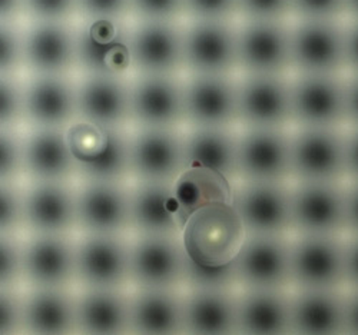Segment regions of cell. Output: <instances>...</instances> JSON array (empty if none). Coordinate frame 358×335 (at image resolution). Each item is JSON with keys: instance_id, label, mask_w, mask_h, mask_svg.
<instances>
[{"instance_id": "cell-1", "label": "cell", "mask_w": 358, "mask_h": 335, "mask_svg": "<svg viewBox=\"0 0 358 335\" xmlns=\"http://www.w3.org/2000/svg\"><path fill=\"white\" fill-rule=\"evenodd\" d=\"M247 236L248 231L234 202H215L194 211L181 231L189 264L208 271L231 268Z\"/></svg>"}, {"instance_id": "cell-2", "label": "cell", "mask_w": 358, "mask_h": 335, "mask_svg": "<svg viewBox=\"0 0 358 335\" xmlns=\"http://www.w3.org/2000/svg\"><path fill=\"white\" fill-rule=\"evenodd\" d=\"M131 20L75 19L76 73L132 76Z\"/></svg>"}, {"instance_id": "cell-3", "label": "cell", "mask_w": 358, "mask_h": 335, "mask_svg": "<svg viewBox=\"0 0 358 335\" xmlns=\"http://www.w3.org/2000/svg\"><path fill=\"white\" fill-rule=\"evenodd\" d=\"M76 285L128 288L131 285V239L128 234L78 232Z\"/></svg>"}, {"instance_id": "cell-4", "label": "cell", "mask_w": 358, "mask_h": 335, "mask_svg": "<svg viewBox=\"0 0 358 335\" xmlns=\"http://www.w3.org/2000/svg\"><path fill=\"white\" fill-rule=\"evenodd\" d=\"M292 127L347 128L345 73H291Z\"/></svg>"}, {"instance_id": "cell-5", "label": "cell", "mask_w": 358, "mask_h": 335, "mask_svg": "<svg viewBox=\"0 0 358 335\" xmlns=\"http://www.w3.org/2000/svg\"><path fill=\"white\" fill-rule=\"evenodd\" d=\"M129 239L134 288H185L188 257L181 235L132 234Z\"/></svg>"}, {"instance_id": "cell-6", "label": "cell", "mask_w": 358, "mask_h": 335, "mask_svg": "<svg viewBox=\"0 0 358 335\" xmlns=\"http://www.w3.org/2000/svg\"><path fill=\"white\" fill-rule=\"evenodd\" d=\"M292 73H347L345 19L291 20Z\"/></svg>"}, {"instance_id": "cell-7", "label": "cell", "mask_w": 358, "mask_h": 335, "mask_svg": "<svg viewBox=\"0 0 358 335\" xmlns=\"http://www.w3.org/2000/svg\"><path fill=\"white\" fill-rule=\"evenodd\" d=\"M292 180L347 182L345 128H291Z\"/></svg>"}, {"instance_id": "cell-8", "label": "cell", "mask_w": 358, "mask_h": 335, "mask_svg": "<svg viewBox=\"0 0 358 335\" xmlns=\"http://www.w3.org/2000/svg\"><path fill=\"white\" fill-rule=\"evenodd\" d=\"M292 288H345V235L291 234Z\"/></svg>"}, {"instance_id": "cell-9", "label": "cell", "mask_w": 358, "mask_h": 335, "mask_svg": "<svg viewBox=\"0 0 358 335\" xmlns=\"http://www.w3.org/2000/svg\"><path fill=\"white\" fill-rule=\"evenodd\" d=\"M184 22L131 19L134 75H184Z\"/></svg>"}, {"instance_id": "cell-10", "label": "cell", "mask_w": 358, "mask_h": 335, "mask_svg": "<svg viewBox=\"0 0 358 335\" xmlns=\"http://www.w3.org/2000/svg\"><path fill=\"white\" fill-rule=\"evenodd\" d=\"M292 234L345 235V182L291 180Z\"/></svg>"}, {"instance_id": "cell-11", "label": "cell", "mask_w": 358, "mask_h": 335, "mask_svg": "<svg viewBox=\"0 0 358 335\" xmlns=\"http://www.w3.org/2000/svg\"><path fill=\"white\" fill-rule=\"evenodd\" d=\"M238 73L289 75L291 20H238Z\"/></svg>"}, {"instance_id": "cell-12", "label": "cell", "mask_w": 358, "mask_h": 335, "mask_svg": "<svg viewBox=\"0 0 358 335\" xmlns=\"http://www.w3.org/2000/svg\"><path fill=\"white\" fill-rule=\"evenodd\" d=\"M238 122L248 128H292L291 73H238Z\"/></svg>"}, {"instance_id": "cell-13", "label": "cell", "mask_w": 358, "mask_h": 335, "mask_svg": "<svg viewBox=\"0 0 358 335\" xmlns=\"http://www.w3.org/2000/svg\"><path fill=\"white\" fill-rule=\"evenodd\" d=\"M238 180L291 182V128L238 127Z\"/></svg>"}, {"instance_id": "cell-14", "label": "cell", "mask_w": 358, "mask_h": 335, "mask_svg": "<svg viewBox=\"0 0 358 335\" xmlns=\"http://www.w3.org/2000/svg\"><path fill=\"white\" fill-rule=\"evenodd\" d=\"M238 20H185V73L238 75Z\"/></svg>"}, {"instance_id": "cell-15", "label": "cell", "mask_w": 358, "mask_h": 335, "mask_svg": "<svg viewBox=\"0 0 358 335\" xmlns=\"http://www.w3.org/2000/svg\"><path fill=\"white\" fill-rule=\"evenodd\" d=\"M129 182L75 179L78 232H131Z\"/></svg>"}, {"instance_id": "cell-16", "label": "cell", "mask_w": 358, "mask_h": 335, "mask_svg": "<svg viewBox=\"0 0 358 335\" xmlns=\"http://www.w3.org/2000/svg\"><path fill=\"white\" fill-rule=\"evenodd\" d=\"M232 269L238 288H292L291 234H248Z\"/></svg>"}, {"instance_id": "cell-17", "label": "cell", "mask_w": 358, "mask_h": 335, "mask_svg": "<svg viewBox=\"0 0 358 335\" xmlns=\"http://www.w3.org/2000/svg\"><path fill=\"white\" fill-rule=\"evenodd\" d=\"M184 75H132V127L185 128Z\"/></svg>"}, {"instance_id": "cell-18", "label": "cell", "mask_w": 358, "mask_h": 335, "mask_svg": "<svg viewBox=\"0 0 358 335\" xmlns=\"http://www.w3.org/2000/svg\"><path fill=\"white\" fill-rule=\"evenodd\" d=\"M76 285V236L23 234V287Z\"/></svg>"}, {"instance_id": "cell-19", "label": "cell", "mask_w": 358, "mask_h": 335, "mask_svg": "<svg viewBox=\"0 0 358 335\" xmlns=\"http://www.w3.org/2000/svg\"><path fill=\"white\" fill-rule=\"evenodd\" d=\"M232 202L248 234H292L291 182L236 180Z\"/></svg>"}, {"instance_id": "cell-20", "label": "cell", "mask_w": 358, "mask_h": 335, "mask_svg": "<svg viewBox=\"0 0 358 335\" xmlns=\"http://www.w3.org/2000/svg\"><path fill=\"white\" fill-rule=\"evenodd\" d=\"M185 127L238 128V75L185 73Z\"/></svg>"}, {"instance_id": "cell-21", "label": "cell", "mask_w": 358, "mask_h": 335, "mask_svg": "<svg viewBox=\"0 0 358 335\" xmlns=\"http://www.w3.org/2000/svg\"><path fill=\"white\" fill-rule=\"evenodd\" d=\"M24 232H78L76 184L73 180H23Z\"/></svg>"}, {"instance_id": "cell-22", "label": "cell", "mask_w": 358, "mask_h": 335, "mask_svg": "<svg viewBox=\"0 0 358 335\" xmlns=\"http://www.w3.org/2000/svg\"><path fill=\"white\" fill-rule=\"evenodd\" d=\"M132 179L172 182L185 168L184 128L131 127Z\"/></svg>"}, {"instance_id": "cell-23", "label": "cell", "mask_w": 358, "mask_h": 335, "mask_svg": "<svg viewBox=\"0 0 358 335\" xmlns=\"http://www.w3.org/2000/svg\"><path fill=\"white\" fill-rule=\"evenodd\" d=\"M24 73H76L75 20H24Z\"/></svg>"}, {"instance_id": "cell-24", "label": "cell", "mask_w": 358, "mask_h": 335, "mask_svg": "<svg viewBox=\"0 0 358 335\" xmlns=\"http://www.w3.org/2000/svg\"><path fill=\"white\" fill-rule=\"evenodd\" d=\"M26 125L66 129L79 117L76 73H24Z\"/></svg>"}, {"instance_id": "cell-25", "label": "cell", "mask_w": 358, "mask_h": 335, "mask_svg": "<svg viewBox=\"0 0 358 335\" xmlns=\"http://www.w3.org/2000/svg\"><path fill=\"white\" fill-rule=\"evenodd\" d=\"M131 78L76 73L79 117L106 128L132 127Z\"/></svg>"}, {"instance_id": "cell-26", "label": "cell", "mask_w": 358, "mask_h": 335, "mask_svg": "<svg viewBox=\"0 0 358 335\" xmlns=\"http://www.w3.org/2000/svg\"><path fill=\"white\" fill-rule=\"evenodd\" d=\"M185 332L238 334V287L196 284L184 288Z\"/></svg>"}, {"instance_id": "cell-27", "label": "cell", "mask_w": 358, "mask_h": 335, "mask_svg": "<svg viewBox=\"0 0 358 335\" xmlns=\"http://www.w3.org/2000/svg\"><path fill=\"white\" fill-rule=\"evenodd\" d=\"M129 197L132 234L181 235L184 217L172 182L132 179Z\"/></svg>"}, {"instance_id": "cell-28", "label": "cell", "mask_w": 358, "mask_h": 335, "mask_svg": "<svg viewBox=\"0 0 358 335\" xmlns=\"http://www.w3.org/2000/svg\"><path fill=\"white\" fill-rule=\"evenodd\" d=\"M24 180H73L76 164L65 129L24 127Z\"/></svg>"}, {"instance_id": "cell-29", "label": "cell", "mask_w": 358, "mask_h": 335, "mask_svg": "<svg viewBox=\"0 0 358 335\" xmlns=\"http://www.w3.org/2000/svg\"><path fill=\"white\" fill-rule=\"evenodd\" d=\"M292 334L345 331V288H291Z\"/></svg>"}, {"instance_id": "cell-30", "label": "cell", "mask_w": 358, "mask_h": 335, "mask_svg": "<svg viewBox=\"0 0 358 335\" xmlns=\"http://www.w3.org/2000/svg\"><path fill=\"white\" fill-rule=\"evenodd\" d=\"M238 332L292 334L291 288H238Z\"/></svg>"}, {"instance_id": "cell-31", "label": "cell", "mask_w": 358, "mask_h": 335, "mask_svg": "<svg viewBox=\"0 0 358 335\" xmlns=\"http://www.w3.org/2000/svg\"><path fill=\"white\" fill-rule=\"evenodd\" d=\"M131 331L152 335L185 332L184 288H134Z\"/></svg>"}, {"instance_id": "cell-32", "label": "cell", "mask_w": 358, "mask_h": 335, "mask_svg": "<svg viewBox=\"0 0 358 335\" xmlns=\"http://www.w3.org/2000/svg\"><path fill=\"white\" fill-rule=\"evenodd\" d=\"M78 331L112 335L131 331V292L128 288H86L76 292Z\"/></svg>"}, {"instance_id": "cell-33", "label": "cell", "mask_w": 358, "mask_h": 335, "mask_svg": "<svg viewBox=\"0 0 358 335\" xmlns=\"http://www.w3.org/2000/svg\"><path fill=\"white\" fill-rule=\"evenodd\" d=\"M24 331L42 335L78 331L76 292L72 288L23 287Z\"/></svg>"}, {"instance_id": "cell-34", "label": "cell", "mask_w": 358, "mask_h": 335, "mask_svg": "<svg viewBox=\"0 0 358 335\" xmlns=\"http://www.w3.org/2000/svg\"><path fill=\"white\" fill-rule=\"evenodd\" d=\"M185 166H196L238 180V128L185 127Z\"/></svg>"}, {"instance_id": "cell-35", "label": "cell", "mask_w": 358, "mask_h": 335, "mask_svg": "<svg viewBox=\"0 0 358 335\" xmlns=\"http://www.w3.org/2000/svg\"><path fill=\"white\" fill-rule=\"evenodd\" d=\"M235 182L210 169L185 166L172 180L184 222L194 211L215 202H232Z\"/></svg>"}, {"instance_id": "cell-36", "label": "cell", "mask_w": 358, "mask_h": 335, "mask_svg": "<svg viewBox=\"0 0 358 335\" xmlns=\"http://www.w3.org/2000/svg\"><path fill=\"white\" fill-rule=\"evenodd\" d=\"M113 129L115 128H106L80 117L73 120L65 129L66 141L76 164V171L79 166L91 164L105 154Z\"/></svg>"}, {"instance_id": "cell-37", "label": "cell", "mask_w": 358, "mask_h": 335, "mask_svg": "<svg viewBox=\"0 0 358 335\" xmlns=\"http://www.w3.org/2000/svg\"><path fill=\"white\" fill-rule=\"evenodd\" d=\"M24 75H0V128H24Z\"/></svg>"}, {"instance_id": "cell-38", "label": "cell", "mask_w": 358, "mask_h": 335, "mask_svg": "<svg viewBox=\"0 0 358 335\" xmlns=\"http://www.w3.org/2000/svg\"><path fill=\"white\" fill-rule=\"evenodd\" d=\"M0 75H24V22H0Z\"/></svg>"}, {"instance_id": "cell-39", "label": "cell", "mask_w": 358, "mask_h": 335, "mask_svg": "<svg viewBox=\"0 0 358 335\" xmlns=\"http://www.w3.org/2000/svg\"><path fill=\"white\" fill-rule=\"evenodd\" d=\"M24 180L23 128H0V182Z\"/></svg>"}, {"instance_id": "cell-40", "label": "cell", "mask_w": 358, "mask_h": 335, "mask_svg": "<svg viewBox=\"0 0 358 335\" xmlns=\"http://www.w3.org/2000/svg\"><path fill=\"white\" fill-rule=\"evenodd\" d=\"M24 234L23 180L0 182V235Z\"/></svg>"}, {"instance_id": "cell-41", "label": "cell", "mask_w": 358, "mask_h": 335, "mask_svg": "<svg viewBox=\"0 0 358 335\" xmlns=\"http://www.w3.org/2000/svg\"><path fill=\"white\" fill-rule=\"evenodd\" d=\"M23 287V234L0 235V288Z\"/></svg>"}, {"instance_id": "cell-42", "label": "cell", "mask_w": 358, "mask_h": 335, "mask_svg": "<svg viewBox=\"0 0 358 335\" xmlns=\"http://www.w3.org/2000/svg\"><path fill=\"white\" fill-rule=\"evenodd\" d=\"M132 19L185 20V0H131Z\"/></svg>"}, {"instance_id": "cell-43", "label": "cell", "mask_w": 358, "mask_h": 335, "mask_svg": "<svg viewBox=\"0 0 358 335\" xmlns=\"http://www.w3.org/2000/svg\"><path fill=\"white\" fill-rule=\"evenodd\" d=\"M238 0H185V20H238Z\"/></svg>"}, {"instance_id": "cell-44", "label": "cell", "mask_w": 358, "mask_h": 335, "mask_svg": "<svg viewBox=\"0 0 358 335\" xmlns=\"http://www.w3.org/2000/svg\"><path fill=\"white\" fill-rule=\"evenodd\" d=\"M238 20H292V0H238Z\"/></svg>"}, {"instance_id": "cell-45", "label": "cell", "mask_w": 358, "mask_h": 335, "mask_svg": "<svg viewBox=\"0 0 358 335\" xmlns=\"http://www.w3.org/2000/svg\"><path fill=\"white\" fill-rule=\"evenodd\" d=\"M24 331L23 287L0 288V334Z\"/></svg>"}, {"instance_id": "cell-46", "label": "cell", "mask_w": 358, "mask_h": 335, "mask_svg": "<svg viewBox=\"0 0 358 335\" xmlns=\"http://www.w3.org/2000/svg\"><path fill=\"white\" fill-rule=\"evenodd\" d=\"M78 17V0H26V20L72 22Z\"/></svg>"}, {"instance_id": "cell-47", "label": "cell", "mask_w": 358, "mask_h": 335, "mask_svg": "<svg viewBox=\"0 0 358 335\" xmlns=\"http://www.w3.org/2000/svg\"><path fill=\"white\" fill-rule=\"evenodd\" d=\"M78 17L131 20V0H78Z\"/></svg>"}, {"instance_id": "cell-48", "label": "cell", "mask_w": 358, "mask_h": 335, "mask_svg": "<svg viewBox=\"0 0 358 335\" xmlns=\"http://www.w3.org/2000/svg\"><path fill=\"white\" fill-rule=\"evenodd\" d=\"M292 19H345V0H292Z\"/></svg>"}, {"instance_id": "cell-49", "label": "cell", "mask_w": 358, "mask_h": 335, "mask_svg": "<svg viewBox=\"0 0 358 335\" xmlns=\"http://www.w3.org/2000/svg\"><path fill=\"white\" fill-rule=\"evenodd\" d=\"M345 288H358V235L345 234Z\"/></svg>"}, {"instance_id": "cell-50", "label": "cell", "mask_w": 358, "mask_h": 335, "mask_svg": "<svg viewBox=\"0 0 358 335\" xmlns=\"http://www.w3.org/2000/svg\"><path fill=\"white\" fill-rule=\"evenodd\" d=\"M347 73H358V19H345Z\"/></svg>"}, {"instance_id": "cell-51", "label": "cell", "mask_w": 358, "mask_h": 335, "mask_svg": "<svg viewBox=\"0 0 358 335\" xmlns=\"http://www.w3.org/2000/svg\"><path fill=\"white\" fill-rule=\"evenodd\" d=\"M347 180H358V128H345Z\"/></svg>"}, {"instance_id": "cell-52", "label": "cell", "mask_w": 358, "mask_h": 335, "mask_svg": "<svg viewBox=\"0 0 358 335\" xmlns=\"http://www.w3.org/2000/svg\"><path fill=\"white\" fill-rule=\"evenodd\" d=\"M347 128H358V73H345Z\"/></svg>"}, {"instance_id": "cell-53", "label": "cell", "mask_w": 358, "mask_h": 335, "mask_svg": "<svg viewBox=\"0 0 358 335\" xmlns=\"http://www.w3.org/2000/svg\"><path fill=\"white\" fill-rule=\"evenodd\" d=\"M347 234L358 235V180L345 182Z\"/></svg>"}, {"instance_id": "cell-54", "label": "cell", "mask_w": 358, "mask_h": 335, "mask_svg": "<svg viewBox=\"0 0 358 335\" xmlns=\"http://www.w3.org/2000/svg\"><path fill=\"white\" fill-rule=\"evenodd\" d=\"M345 331L358 334V288H345Z\"/></svg>"}, {"instance_id": "cell-55", "label": "cell", "mask_w": 358, "mask_h": 335, "mask_svg": "<svg viewBox=\"0 0 358 335\" xmlns=\"http://www.w3.org/2000/svg\"><path fill=\"white\" fill-rule=\"evenodd\" d=\"M26 0H0V22H24Z\"/></svg>"}, {"instance_id": "cell-56", "label": "cell", "mask_w": 358, "mask_h": 335, "mask_svg": "<svg viewBox=\"0 0 358 335\" xmlns=\"http://www.w3.org/2000/svg\"><path fill=\"white\" fill-rule=\"evenodd\" d=\"M345 19H358V0H345Z\"/></svg>"}]
</instances>
